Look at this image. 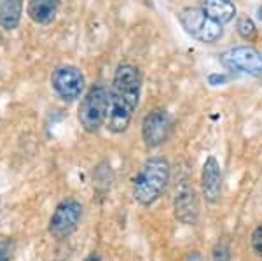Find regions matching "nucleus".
<instances>
[{
    "label": "nucleus",
    "mask_w": 262,
    "mask_h": 261,
    "mask_svg": "<svg viewBox=\"0 0 262 261\" xmlns=\"http://www.w3.org/2000/svg\"><path fill=\"white\" fill-rule=\"evenodd\" d=\"M140 70L131 63H122L117 67L111 91H108L107 128L112 133H124L128 130L140 102Z\"/></svg>",
    "instance_id": "f257e3e1"
},
{
    "label": "nucleus",
    "mask_w": 262,
    "mask_h": 261,
    "mask_svg": "<svg viewBox=\"0 0 262 261\" xmlns=\"http://www.w3.org/2000/svg\"><path fill=\"white\" fill-rule=\"evenodd\" d=\"M170 183V163L163 156L145 159L133 183V196L143 207H149L166 189Z\"/></svg>",
    "instance_id": "f03ea898"
},
{
    "label": "nucleus",
    "mask_w": 262,
    "mask_h": 261,
    "mask_svg": "<svg viewBox=\"0 0 262 261\" xmlns=\"http://www.w3.org/2000/svg\"><path fill=\"white\" fill-rule=\"evenodd\" d=\"M108 90L103 84H93L79 105V123L88 133H95L107 121Z\"/></svg>",
    "instance_id": "7ed1b4c3"
},
{
    "label": "nucleus",
    "mask_w": 262,
    "mask_h": 261,
    "mask_svg": "<svg viewBox=\"0 0 262 261\" xmlns=\"http://www.w3.org/2000/svg\"><path fill=\"white\" fill-rule=\"evenodd\" d=\"M179 23L192 39L203 44H213L222 37V25L200 7H187L180 11Z\"/></svg>",
    "instance_id": "20e7f679"
},
{
    "label": "nucleus",
    "mask_w": 262,
    "mask_h": 261,
    "mask_svg": "<svg viewBox=\"0 0 262 261\" xmlns=\"http://www.w3.org/2000/svg\"><path fill=\"white\" fill-rule=\"evenodd\" d=\"M82 219V205L75 198H65L56 205L54 212L49 217L48 231L51 237L63 240L70 237L77 230L79 223Z\"/></svg>",
    "instance_id": "39448f33"
},
{
    "label": "nucleus",
    "mask_w": 262,
    "mask_h": 261,
    "mask_svg": "<svg viewBox=\"0 0 262 261\" xmlns=\"http://www.w3.org/2000/svg\"><path fill=\"white\" fill-rule=\"evenodd\" d=\"M221 63L227 70L262 77V53L252 46H236L227 49L221 54Z\"/></svg>",
    "instance_id": "423d86ee"
},
{
    "label": "nucleus",
    "mask_w": 262,
    "mask_h": 261,
    "mask_svg": "<svg viewBox=\"0 0 262 261\" xmlns=\"http://www.w3.org/2000/svg\"><path fill=\"white\" fill-rule=\"evenodd\" d=\"M51 84L56 95L65 102H74L84 90V74L74 65L58 67L51 75Z\"/></svg>",
    "instance_id": "0eeeda50"
},
{
    "label": "nucleus",
    "mask_w": 262,
    "mask_h": 261,
    "mask_svg": "<svg viewBox=\"0 0 262 261\" xmlns=\"http://www.w3.org/2000/svg\"><path fill=\"white\" fill-rule=\"evenodd\" d=\"M171 132V117L163 109H154L142 121V137L147 147H158L166 142Z\"/></svg>",
    "instance_id": "6e6552de"
},
{
    "label": "nucleus",
    "mask_w": 262,
    "mask_h": 261,
    "mask_svg": "<svg viewBox=\"0 0 262 261\" xmlns=\"http://www.w3.org/2000/svg\"><path fill=\"white\" fill-rule=\"evenodd\" d=\"M175 217L184 225H196L200 217V204L194 188L182 184L175 193Z\"/></svg>",
    "instance_id": "1a4fd4ad"
},
{
    "label": "nucleus",
    "mask_w": 262,
    "mask_h": 261,
    "mask_svg": "<svg viewBox=\"0 0 262 261\" xmlns=\"http://www.w3.org/2000/svg\"><path fill=\"white\" fill-rule=\"evenodd\" d=\"M201 189L203 196L206 202H215L221 200L222 195V175H221V167H219L217 159L213 156L206 158L205 165H203L201 172Z\"/></svg>",
    "instance_id": "9d476101"
},
{
    "label": "nucleus",
    "mask_w": 262,
    "mask_h": 261,
    "mask_svg": "<svg viewBox=\"0 0 262 261\" xmlns=\"http://www.w3.org/2000/svg\"><path fill=\"white\" fill-rule=\"evenodd\" d=\"M60 0H28V16L39 25H48L54 19Z\"/></svg>",
    "instance_id": "9b49d317"
},
{
    "label": "nucleus",
    "mask_w": 262,
    "mask_h": 261,
    "mask_svg": "<svg viewBox=\"0 0 262 261\" xmlns=\"http://www.w3.org/2000/svg\"><path fill=\"white\" fill-rule=\"evenodd\" d=\"M201 9L221 25L229 23L236 16V6L231 0H203Z\"/></svg>",
    "instance_id": "f8f14e48"
},
{
    "label": "nucleus",
    "mask_w": 262,
    "mask_h": 261,
    "mask_svg": "<svg viewBox=\"0 0 262 261\" xmlns=\"http://www.w3.org/2000/svg\"><path fill=\"white\" fill-rule=\"evenodd\" d=\"M23 14L21 0H0V27L4 30H14Z\"/></svg>",
    "instance_id": "ddd939ff"
},
{
    "label": "nucleus",
    "mask_w": 262,
    "mask_h": 261,
    "mask_svg": "<svg viewBox=\"0 0 262 261\" xmlns=\"http://www.w3.org/2000/svg\"><path fill=\"white\" fill-rule=\"evenodd\" d=\"M236 32H238V35L245 41H255V37H257L255 23H253L250 18H239L238 23H236Z\"/></svg>",
    "instance_id": "4468645a"
},
{
    "label": "nucleus",
    "mask_w": 262,
    "mask_h": 261,
    "mask_svg": "<svg viewBox=\"0 0 262 261\" xmlns=\"http://www.w3.org/2000/svg\"><path fill=\"white\" fill-rule=\"evenodd\" d=\"M12 252H14V240L2 238L0 240V261H11Z\"/></svg>",
    "instance_id": "2eb2a0df"
},
{
    "label": "nucleus",
    "mask_w": 262,
    "mask_h": 261,
    "mask_svg": "<svg viewBox=\"0 0 262 261\" xmlns=\"http://www.w3.org/2000/svg\"><path fill=\"white\" fill-rule=\"evenodd\" d=\"M250 244H252L253 252H255L259 258H262V223L253 230V233L250 237Z\"/></svg>",
    "instance_id": "dca6fc26"
},
{
    "label": "nucleus",
    "mask_w": 262,
    "mask_h": 261,
    "mask_svg": "<svg viewBox=\"0 0 262 261\" xmlns=\"http://www.w3.org/2000/svg\"><path fill=\"white\" fill-rule=\"evenodd\" d=\"M215 261H229V246L226 242H219L213 249Z\"/></svg>",
    "instance_id": "f3484780"
},
{
    "label": "nucleus",
    "mask_w": 262,
    "mask_h": 261,
    "mask_svg": "<svg viewBox=\"0 0 262 261\" xmlns=\"http://www.w3.org/2000/svg\"><path fill=\"white\" fill-rule=\"evenodd\" d=\"M208 83L212 84V86H219V84H226L227 83V75L224 74H212L208 77Z\"/></svg>",
    "instance_id": "a211bd4d"
},
{
    "label": "nucleus",
    "mask_w": 262,
    "mask_h": 261,
    "mask_svg": "<svg viewBox=\"0 0 262 261\" xmlns=\"http://www.w3.org/2000/svg\"><path fill=\"white\" fill-rule=\"evenodd\" d=\"M84 261H101V259H100V256L96 254V252H91V254L88 256V258L84 259Z\"/></svg>",
    "instance_id": "6ab92c4d"
},
{
    "label": "nucleus",
    "mask_w": 262,
    "mask_h": 261,
    "mask_svg": "<svg viewBox=\"0 0 262 261\" xmlns=\"http://www.w3.org/2000/svg\"><path fill=\"white\" fill-rule=\"evenodd\" d=\"M257 18L262 21V6H259V9H257Z\"/></svg>",
    "instance_id": "aec40b11"
},
{
    "label": "nucleus",
    "mask_w": 262,
    "mask_h": 261,
    "mask_svg": "<svg viewBox=\"0 0 262 261\" xmlns=\"http://www.w3.org/2000/svg\"><path fill=\"white\" fill-rule=\"evenodd\" d=\"M0 42H2V37H0Z\"/></svg>",
    "instance_id": "412c9836"
},
{
    "label": "nucleus",
    "mask_w": 262,
    "mask_h": 261,
    "mask_svg": "<svg viewBox=\"0 0 262 261\" xmlns=\"http://www.w3.org/2000/svg\"><path fill=\"white\" fill-rule=\"evenodd\" d=\"M0 205H2V204H0Z\"/></svg>",
    "instance_id": "4be33fe9"
}]
</instances>
